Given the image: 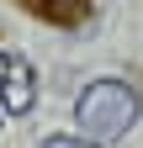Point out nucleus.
I'll return each mask as SVG.
<instances>
[{"mask_svg":"<svg viewBox=\"0 0 143 148\" xmlns=\"http://www.w3.org/2000/svg\"><path fill=\"white\" fill-rule=\"evenodd\" d=\"M37 148H96L90 138H69V132H58V138H43Z\"/></svg>","mask_w":143,"mask_h":148,"instance_id":"nucleus-4","label":"nucleus"},{"mask_svg":"<svg viewBox=\"0 0 143 148\" xmlns=\"http://www.w3.org/2000/svg\"><path fill=\"white\" fill-rule=\"evenodd\" d=\"M27 11H37L43 21L53 27H80L85 16H90V0H21Z\"/></svg>","mask_w":143,"mask_h":148,"instance_id":"nucleus-3","label":"nucleus"},{"mask_svg":"<svg viewBox=\"0 0 143 148\" xmlns=\"http://www.w3.org/2000/svg\"><path fill=\"white\" fill-rule=\"evenodd\" d=\"M0 116H6V106H0Z\"/></svg>","mask_w":143,"mask_h":148,"instance_id":"nucleus-5","label":"nucleus"},{"mask_svg":"<svg viewBox=\"0 0 143 148\" xmlns=\"http://www.w3.org/2000/svg\"><path fill=\"white\" fill-rule=\"evenodd\" d=\"M143 116V95L127 85V79H96L80 90L74 101V122L90 143H117L133 132V122Z\"/></svg>","mask_w":143,"mask_h":148,"instance_id":"nucleus-1","label":"nucleus"},{"mask_svg":"<svg viewBox=\"0 0 143 148\" xmlns=\"http://www.w3.org/2000/svg\"><path fill=\"white\" fill-rule=\"evenodd\" d=\"M32 101H37V74H32V64L16 58V53H0V106H6V116H27Z\"/></svg>","mask_w":143,"mask_h":148,"instance_id":"nucleus-2","label":"nucleus"}]
</instances>
